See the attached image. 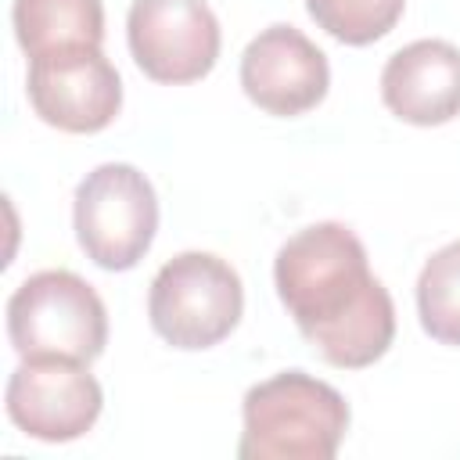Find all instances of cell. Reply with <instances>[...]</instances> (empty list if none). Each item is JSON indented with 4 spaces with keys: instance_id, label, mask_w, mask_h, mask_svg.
Here are the masks:
<instances>
[{
    "instance_id": "cell-1",
    "label": "cell",
    "mask_w": 460,
    "mask_h": 460,
    "mask_svg": "<svg viewBox=\"0 0 460 460\" xmlns=\"http://www.w3.org/2000/svg\"><path fill=\"white\" fill-rule=\"evenodd\" d=\"M273 288L298 334L331 367L363 370L395 341L392 295L345 223L327 219L291 234L277 248Z\"/></svg>"
},
{
    "instance_id": "cell-2",
    "label": "cell",
    "mask_w": 460,
    "mask_h": 460,
    "mask_svg": "<svg viewBox=\"0 0 460 460\" xmlns=\"http://www.w3.org/2000/svg\"><path fill=\"white\" fill-rule=\"evenodd\" d=\"M345 395L305 374L280 370L244 392L241 460H331L349 431Z\"/></svg>"
},
{
    "instance_id": "cell-3",
    "label": "cell",
    "mask_w": 460,
    "mask_h": 460,
    "mask_svg": "<svg viewBox=\"0 0 460 460\" xmlns=\"http://www.w3.org/2000/svg\"><path fill=\"white\" fill-rule=\"evenodd\" d=\"M7 338L22 359L93 363L108 345V309L72 270H40L7 298Z\"/></svg>"
},
{
    "instance_id": "cell-4",
    "label": "cell",
    "mask_w": 460,
    "mask_h": 460,
    "mask_svg": "<svg viewBox=\"0 0 460 460\" xmlns=\"http://www.w3.org/2000/svg\"><path fill=\"white\" fill-rule=\"evenodd\" d=\"M244 313L237 270L212 252H180L147 288V320L155 334L183 352H201L230 338Z\"/></svg>"
},
{
    "instance_id": "cell-5",
    "label": "cell",
    "mask_w": 460,
    "mask_h": 460,
    "mask_svg": "<svg viewBox=\"0 0 460 460\" xmlns=\"http://www.w3.org/2000/svg\"><path fill=\"white\" fill-rule=\"evenodd\" d=\"M72 223L75 241L93 266L126 273L155 244L158 194L137 165L104 162L79 180L72 198Z\"/></svg>"
},
{
    "instance_id": "cell-6",
    "label": "cell",
    "mask_w": 460,
    "mask_h": 460,
    "mask_svg": "<svg viewBox=\"0 0 460 460\" xmlns=\"http://www.w3.org/2000/svg\"><path fill=\"white\" fill-rule=\"evenodd\" d=\"M126 43L147 79L183 86L216 68L223 32L205 0H133L126 14Z\"/></svg>"
},
{
    "instance_id": "cell-7",
    "label": "cell",
    "mask_w": 460,
    "mask_h": 460,
    "mask_svg": "<svg viewBox=\"0 0 460 460\" xmlns=\"http://www.w3.org/2000/svg\"><path fill=\"white\" fill-rule=\"evenodd\" d=\"M25 93L32 111L61 133H101L122 108V79L101 47L32 58Z\"/></svg>"
},
{
    "instance_id": "cell-8",
    "label": "cell",
    "mask_w": 460,
    "mask_h": 460,
    "mask_svg": "<svg viewBox=\"0 0 460 460\" xmlns=\"http://www.w3.org/2000/svg\"><path fill=\"white\" fill-rule=\"evenodd\" d=\"M4 406L11 424L29 438L72 442L97 424L104 392L86 363L22 359L7 377Z\"/></svg>"
},
{
    "instance_id": "cell-9",
    "label": "cell",
    "mask_w": 460,
    "mask_h": 460,
    "mask_svg": "<svg viewBox=\"0 0 460 460\" xmlns=\"http://www.w3.org/2000/svg\"><path fill=\"white\" fill-rule=\"evenodd\" d=\"M327 54L295 25L277 22L262 29L241 54V90L266 115H305L327 97Z\"/></svg>"
},
{
    "instance_id": "cell-10",
    "label": "cell",
    "mask_w": 460,
    "mask_h": 460,
    "mask_svg": "<svg viewBox=\"0 0 460 460\" xmlns=\"http://www.w3.org/2000/svg\"><path fill=\"white\" fill-rule=\"evenodd\" d=\"M385 108L410 126H446L460 115V47L449 40H413L381 68Z\"/></svg>"
},
{
    "instance_id": "cell-11",
    "label": "cell",
    "mask_w": 460,
    "mask_h": 460,
    "mask_svg": "<svg viewBox=\"0 0 460 460\" xmlns=\"http://www.w3.org/2000/svg\"><path fill=\"white\" fill-rule=\"evenodd\" d=\"M11 25L29 61L58 50L101 47L104 4L101 0H14Z\"/></svg>"
},
{
    "instance_id": "cell-12",
    "label": "cell",
    "mask_w": 460,
    "mask_h": 460,
    "mask_svg": "<svg viewBox=\"0 0 460 460\" xmlns=\"http://www.w3.org/2000/svg\"><path fill=\"white\" fill-rule=\"evenodd\" d=\"M417 316L431 341L460 349V241L442 244L417 277Z\"/></svg>"
},
{
    "instance_id": "cell-13",
    "label": "cell",
    "mask_w": 460,
    "mask_h": 460,
    "mask_svg": "<svg viewBox=\"0 0 460 460\" xmlns=\"http://www.w3.org/2000/svg\"><path fill=\"white\" fill-rule=\"evenodd\" d=\"M406 0H305L309 18L345 47L377 43L402 18Z\"/></svg>"
}]
</instances>
